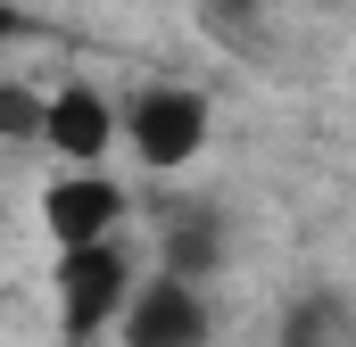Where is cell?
<instances>
[{
    "instance_id": "obj_4",
    "label": "cell",
    "mask_w": 356,
    "mask_h": 347,
    "mask_svg": "<svg viewBox=\"0 0 356 347\" xmlns=\"http://www.w3.org/2000/svg\"><path fill=\"white\" fill-rule=\"evenodd\" d=\"M42 223H50L58 248H91V240H108V232L124 223V190H116V174H99V166L58 174V182L42 190Z\"/></svg>"
},
{
    "instance_id": "obj_10",
    "label": "cell",
    "mask_w": 356,
    "mask_h": 347,
    "mask_svg": "<svg viewBox=\"0 0 356 347\" xmlns=\"http://www.w3.org/2000/svg\"><path fill=\"white\" fill-rule=\"evenodd\" d=\"M17 33H33V17H25L17 0H0V42H17Z\"/></svg>"
},
{
    "instance_id": "obj_1",
    "label": "cell",
    "mask_w": 356,
    "mask_h": 347,
    "mask_svg": "<svg viewBox=\"0 0 356 347\" xmlns=\"http://www.w3.org/2000/svg\"><path fill=\"white\" fill-rule=\"evenodd\" d=\"M124 298H133V273H124L116 240L58 248V331H67V347H83L108 323H124Z\"/></svg>"
},
{
    "instance_id": "obj_5",
    "label": "cell",
    "mask_w": 356,
    "mask_h": 347,
    "mask_svg": "<svg viewBox=\"0 0 356 347\" xmlns=\"http://www.w3.org/2000/svg\"><path fill=\"white\" fill-rule=\"evenodd\" d=\"M42 141H50L67 166H99L108 141H116V108H108L91 83H67L58 99H42Z\"/></svg>"
},
{
    "instance_id": "obj_3",
    "label": "cell",
    "mask_w": 356,
    "mask_h": 347,
    "mask_svg": "<svg viewBox=\"0 0 356 347\" xmlns=\"http://www.w3.org/2000/svg\"><path fill=\"white\" fill-rule=\"evenodd\" d=\"M124 347H207V298L199 281H182L158 264V281H141L124 298Z\"/></svg>"
},
{
    "instance_id": "obj_9",
    "label": "cell",
    "mask_w": 356,
    "mask_h": 347,
    "mask_svg": "<svg viewBox=\"0 0 356 347\" xmlns=\"http://www.w3.org/2000/svg\"><path fill=\"white\" fill-rule=\"evenodd\" d=\"M199 8H207V25H249L266 0H199Z\"/></svg>"
},
{
    "instance_id": "obj_8",
    "label": "cell",
    "mask_w": 356,
    "mask_h": 347,
    "mask_svg": "<svg viewBox=\"0 0 356 347\" xmlns=\"http://www.w3.org/2000/svg\"><path fill=\"white\" fill-rule=\"evenodd\" d=\"M42 133V99L25 83H0V141H33Z\"/></svg>"
},
{
    "instance_id": "obj_2",
    "label": "cell",
    "mask_w": 356,
    "mask_h": 347,
    "mask_svg": "<svg viewBox=\"0 0 356 347\" xmlns=\"http://www.w3.org/2000/svg\"><path fill=\"white\" fill-rule=\"evenodd\" d=\"M124 133H133V158H141V166L175 174V166H191V158L207 149V99L191 83H149L133 99Z\"/></svg>"
},
{
    "instance_id": "obj_7",
    "label": "cell",
    "mask_w": 356,
    "mask_h": 347,
    "mask_svg": "<svg viewBox=\"0 0 356 347\" xmlns=\"http://www.w3.org/2000/svg\"><path fill=\"white\" fill-rule=\"evenodd\" d=\"M332 339H340V306H332V298H307V306H290L282 347H332Z\"/></svg>"
},
{
    "instance_id": "obj_6",
    "label": "cell",
    "mask_w": 356,
    "mask_h": 347,
    "mask_svg": "<svg viewBox=\"0 0 356 347\" xmlns=\"http://www.w3.org/2000/svg\"><path fill=\"white\" fill-rule=\"evenodd\" d=\"M224 264V215L216 207H166V273L199 281Z\"/></svg>"
}]
</instances>
